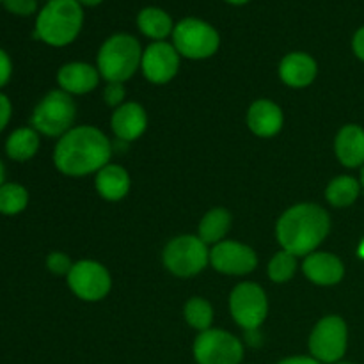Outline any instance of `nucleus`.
Wrapping results in <instances>:
<instances>
[{
    "label": "nucleus",
    "instance_id": "f257e3e1",
    "mask_svg": "<svg viewBox=\"0 0 364 364\" xmlns=\"http://www.w3.org/2000/svg\"><path fill=\"white\" fill-rule=\"evenodd\" d=\"M112 146L95 127L71 128L59 139L53 151L55 167L66 176H85L109 166Z\"/></svg>",
    "mask_w": 364,
    "mask_h": 364
},
{
    "label": "nucleus",
    "instance_id": "f03ea898",
    "mask_svg": "<svg viewBox=\"0 0 364 364\" xmlns=\"http://www.w3.org/2000/svg\"><path fill=\"white\" fill-rule=\"evenodd\" d=\"M331 228L329 215L318 205L302 203L291 206L277 220V240L283 251L308 256L322 244Z\"/></svg>",
    "mask_w": 364,
    "mask_h": 364
},
{
    "label": "nucleus",
    "instance_id": "7ed1b4c3",
    "mask_svg": "<svg viewBox=\"0 0 364 364\" xmlns=\"http://www.w3.org/2000/svg\"><path fill=\"white\" fill-rule=\"evenodd\" d=\"M84 25V9L77 0H48L36 18L34 36L50 46H66Z\"/></svg>",
    "mask_w": 364,
    "mask_h": 364
},
{
    "label": "nucleus",
    "instance_id": "20e7f679",
    "mask_svg": "<svg viewBox=\"0 0 364 364\" xmlns=\"http://www.w3.org/2000/svg\"><path fill=\"white\" fill-rule=\"evenodd\" d=\"M141 43L130 34H114L98 52V71L107 82H121L132 77L142 63Z\"/></svg>",
    "mask_w": 364,
    "mask_h": 364
},
{
    "label": "nucleus",
    "instance_id": "39448f33",
    "mask_svg": "<svg viewBox=\"0 0 364 364\" xmlns=\"http://www.w3.org/2000/svg\"><path fill=\"white\" fill-rule=\"evenodd\" d=\"M75 116H77V107L73 98L60 89V91H50L38 103L32 112L31 123L39 134L48 137H63L71 130Z\"/></svg>",
    "mask_w": 364,
    "mask_h": 364
},
{
    "label": "nucleus",
    "instance_id": "423d86ee",
    "mask_svg": "<svg viewBox=\"0 0 364 364\" xmlns=\"http://www.w3.org/2000/svg\"><path fill=\"white\" fill-rule=\"evenodd\" d=\"M174 48L187 59H206L219 50V32L199 18H183L174 25Z\"/></svg>",
    "mask_w": 364,
    "mask_h": 364
},
{
    "label": "nucleus",
    "instance_id": "0eeeda50",
    "mask_svg": "<svg viewBox=\"0 0 364 364\" xmlns=\"http://www.w3.org/2000/svg\"><path fill=\"white\" fill-rule=\"evenodd\" d=\"M210 262V252L205 242L192 235H183L167 244L164 263L169 272L180 277H191L201 272Z\"/></svg>",
    "mask_w": 364,
    "mask_h": 364
},
{
    "label": "nucleus",
    "instance_id": "6e6552de",
    "mask_svg": "<svg viewBox=\"0 0 364 364\" xmlns=\"http://www.w3.org/2000/svg\"><path fill=\"white\" fill-rule=\"evenodd\" d=\"M194 359L198 364H240L244 359V347L233 334L208 329L196 338Z\"/></svg>",
    "mask_w": 364,
    "mask_h": 364
},
{
    "label": "nucleus",
    "instance_id": "1a4fd4ad",
    "mask_svg": "<svg viewBox=\"0 0 364 364\" xmlns=\"http://www.w3.org/2000/svg\"><path fill=\"white\" fill-rule=\"evenodd\" d=\"M347 326L340 316H326L309 336V350L316 361L336 364L347 352Z\"/></svg>",
    "mask_w": 364,
    "mask_h": 364
},
{
    "label": "nucleus",
    "instance_id": "9d476101",
    "mask_svg": "<svg viewBox=\"0 0 364 364\" xmlns=\"http://www.w3.org/2000/svg\"><path fill=\"white\" fill-rule=\"evenodd\" d=\"M231 315L245 331H255L265 322L269 302L262 287L255 283H240L230 299Z\"/></svg>",
    "mask_w": 364,
    "mask_h": 364
},
{
    "label": "nucleus",
    "instance_id": "9b49d317",
    "mask_svg": "<svg viewBox=\"0 0 364 364\" xmlns=\"http://www.w3.org/2000/svg\"><path fill=\"white\" fill-rule=\"evenodd\" d=\"M68 284L82 301H100L110 291V274L103 265L96 262H78L68 274Z\"/></svg>",
    "mask_w": 364,
    "mask_h": 364
},
{
    "label": "nucleus",
    "instance_id": "f8f14e48",
    "mask_svg": "<svg viewBox=\"0 0 364 364\" xmlns=\"http://www.w3.org/2000/svg\"><path fill=\"white\" fill-rule=\"evenodd\" d=\"M210 262L217 272L228 276H244L258 265L256 252L238 242H219L210 252Z\"/></svg>",
    "mask_w": 364,
    "mask_h": 364
},
{
    "label": "nucleus",
    "instance_id": "ddd939ff",
    "mask_svg": "<svg viewBox=\"0 0 364 364\" xmlns=\"http://www.w3.org/2000/svg\"><path fill=\"white\" fill-rule=\"evenodd\" d=\"M142 71L144 77L153 84H166L180 68V53L166 41H155L142 53Z\"/></svg>",
    "mask_w": 364,
    "mask_h": 364
},
{
    "label": "nucleus",
    "instance_id": "4468645a",
    "mask_svg": "<svg viewBox=\"0 0 364 364\" xmlns=\"http://www.w3.org/2000/svg\"><path fill=\"white\" fill-rule=\"evenodd\" d=\"M306 277L320 287H333L343 279V263L331 252H311L302 265Z\"/></svg>",
    "mask_w": 364,
    "mask_h": 364
},
{
    "label": "nucleus",
    "instance_id": "2eb2a0df",
    "mask_svg": "<svg viewBox=\"0 0 364 364\" xmlns=\"http://www.w3.org/2000/svg\"><path fill=\"white\" fill-rule=\"evenodd\" d=\"M100 71L85 63L64 64L57 73L60 89L68 95H85L98 85Z\"/></svg>",
    "mask_w": 364,
    "mask_h": 364
},
{
    "label": "nucleus",
    "instance_id": "dca6fc26",
    "mask_svg": "<svg viewBox=\"0 0 364 364\" xmlns=\"http://www.w3.org/2000/svg\"><path fill=\"white\" fill-rule=\"evenodd\" d=\"M316 63L304 52H291L281 60L279 77L290 87H306L316 77Z\"/></svg>",
    "mask_w": 364,
    "mask_h": 364
},
{
    "label": "nucleus",
    "instance_id": "f3484780",
    "mask_svg": "<svg viewBox=\"0 0 364 364\" xmlns=\"http://www.w3.org/2000/svg\"><path fill=\"white\" fill-rule=\"evenodd\" d=\"M112 130L121 141H135L144 134L148 117L139 103H124L112 114Z\"/></svg>",
    "mask_w": 364,
    "mask_h": 364
},
{
    "label": "nucleus",
    "instance_id": "a211bd4d",
    "mask_svg": "<svg viewBox=\"0 0 364 364\" xmlns=\"http://www.w3.org/2000/svg\"><path fill=\"white\" fill-rule=\"evenodd\" d=\"M247 123L258 137H272L283 128V112L270 100H258L249 109Z\"/></svg>",
    "mask_w": 364,
    "mask_h": 364
},
{
    "label": "nucleus",
    "instance_id": "6ab92c4d",
    "mask_svg": "<svg viewBox=\"0 0 364 364\" xmlns=\"http://www.w3.org/2000/svg\"><path fill=\"white\" fill-rule=\"evenodd\" d=\"M336 155L347 167H358L364 164V130L358 124H347L336 137Z\"/></svg>",
    "mask_w": 364,
    "mask_h": 364
},
{
    "label": "nucleus",
    "instance_id": "aec40b11",
    "mask_svg": "<svg viewBox=\"0 0 364 364\" xmlns=\"http://www.w3.org/2000/svg\"><path fill=\"white\" fill-rule=\"evenodd\" d=\"M96 191L107 201H119L130 191V176L127 171L116 164H109L98 171Z\"/></svg>",
    "mask_w": 364,
    "mask_h": 364
},
{
    "label": "nucleus",
    "instance_id": "412c9836",
    "mask_svg": "<svg viewBox=\"0 0 364 364\" xmlns=\"http://www.w3.org/2000/svg\"><path fill=\"white\" fill-rule=\"evenodd\" d=\"M137 27L142 34L155 41H164L174 31L173 18L169 16V13L155 6L144 7L137 14Z\"/></svg>",
    "mask_w": 364,
    "mask_h": 364
},
{
    "label": "nucleus",
    "instance_id": "4be33fe9",
    "mask_svg": "<svg viewBox=\"0 0 364 364\" xmlns=\"http://www.w3.org/2000/svg\"><path fill=\"white\" fill-rule=\"evenodd\" d=\"M39 149V135L34 128H18L7 137L6 153L16 162L31 160Z\"/></svg>",
    "mask_w": 364,
    "mask_h": 364
},
{
    "label": "nucleus",
    "instance_id": "5701e85b",
    "mask_svg": "<svg viewBox=\"0 0 364 364\" xmlns=\"http://www.w3.org/2000/svg\"><path fill=\"white\" fill-rule=\"evenodd\" d=\"M231 228V215L224 208H213L199 224V238L205 244H219Z\"/></svg>",
    "mask_w": 364,
    "mask_h": 364
},
{
    "label": "nucleus",
    "instance_id": "b1692460",
    "mask_svg": "<svg viewBox=\"0 0 364 364\" xmlns=\"http://www.w3.org/2000/svg\"><path fill=\"white\" fill-rule=\"evenodd\" d=\"M358 196H359V183L358 180L352 176L334 178L326 191L327 201H329L333 206H338V208L350 206L352 203L358 199Z\"/></svg>",
    "mask_w": 364,
    "mask_h": 364
},
{
    "label": "nucleus",
    "instance_id": "393cba45",
    "mask_svg": "<svg viewBox=\"0 0 364 364\" xmlns=\"http://www.w3.org/2000/svg\"><path fill=\"white\" fill-rule=\"evenodd\" d=\"M28 205L27 188L20 183H4L0 187V213L2 215H18Z\"/></svg>",
    "mask_w": 364,
    "mask_h": 364
},
{
    "label": "nucleus",
    "instance_id": "a878e982",
    "mask_svg": "<svg viewBox=\"0 0 364 364\" xmlns=\"http://www.w3.org/2000/svg\"><path fill=\"white\" fill-rule=\"evenodd\" d=\"M185 320H187L191 327L205 333V331H208L210 326H212V304L201 297L191 299V301L187 302V306H185Z\"/></svg>",
    "mask_w": 364,
    "mask_h": 364
},
{
    "label": "nucleus",
    "instance_id": "bb28decb",
    "mask_svg": "<svg viewBox=\"0 0 364 364\" xmlns=\"http://www.w3.org/2000/svg\"><path fill=\"white\" fill-rule=\"evenodd\" d=\"M297 269V256L288 251L277 252L269 265V277L274 283H287Z\"/></svg>",
    "mask_w": 364,
    "mask_h": 364
},
{
    "label": "nucleus",
    "instance_id": "cd10ccee",
    "mask_svg": "<svg viewBox=\"0 0 364 364\" xmlns=\"http://www.w3.org/2000/svg\"><path fill=\"white\" fill-rule=\"evenodd\" d=\"M6 11L16 16H31L38 11V0H2Z\"/></svg>",
    "mask_w": 364,
    "mask_h": 364
},
{
    "label": "nucleus",
    "instance_id": "c85d7f7f",
    "mask_svg": "<svg viewBox=\"0 0 364 364\" xmlns=\"http://www.w3.org/2000/svg\"><path fill=\"white\" fill-rule=\"evenodd\" d=\"M46 267H48L50 272L57 274V276H63V274H70L73 263H71V259L64 252H52L46 258Z\"/></svg>",
    "mask_w": 364,
    "mask_h": 364
},
{
    "label": "nucleus",
    "instance_id": "c756f323",
    "mask_svg": "<svg viewBox=\"0 0 364 364\" xmlns=\"http://www.w3.org/2000/svg\"><path fill=\"white\" fill-rule=\"evenodd\" d=\"M124 92L127 91H124V85L121 84V82H109V85L105 87V92H103L107 105L110 107L119 105L124 98Z\"/></svg>",
    "mask_w": 364,
    "mask_h": 364
},
{
    "label": "nucleus",
    "instance_id": "7c9ffc66",
    "mask_svg": "<svg viewBox=\"0 0 364 364\" xmlns=\"http://www.w3.org/2000/svg\"><path fill=\"white\" fill-rule=\"evenodd\" d=\"M11 73H13V63H11V57L0 48V87L9 82Z\"/></svg>",
    "mask_w": 364,
    "mask_h": 364
},
{
    "label": "nucleus",
    "instance_id": "2f4dec72",
    "mask_svg": "<svg viewBox=\"0 0 364 364\" xmlns=\"http://www.w3.org/2000/svg\"><path fill=\"white\" fill-rule=\"evenodd\" d=\"M11 112H13V107H11L9 98L6 95L0 92V132L7 127L11 119Z\"/></svg>",
    "mask_w": 364,
    "mask_h": 364
},
{
    "label": "nucleus",
    "instance_id": "473e14b6",
    "mask_svg": "<svg viewBox=\"0 0 364 364\" xmlns=\"http://www.w3.org/2000/svg\"><path fill=\"white\" fill-rule=\"evenodd\" d=\"M352 48H354L355 55H358L361 60H364V27L359 28V31L354 34V39H352Z\"/></svg>",
    "mask_w": 364,
    "mask_h": 364
},
{
    "label": "nucleus",
    "instance_id": "72a5a7b5",
    "mask_svg": "<svg viewBox=\"0 0 364 364\" xmlns=\"http://www.w3.org/2000/svg\"><path fill=\"white\" fill-rule=\"evenodd\" d=\"M277 364H322V363L316 361L315 358H306V355H297V358L283 359V361L277 363Z\"/></svg>",
    "mask_w": 364,
    "mask_h": 364
},
{
    "label": "nucleus",
    "instance_id": "f704fd0d",
    "mask_svg": "<svg viewBox=\"0 0 364 364\" xmlns=\"http://www.w3.org/2000/svg\"><path fill=\"white\" fill-rule=\"evenodd\" d=\"M78 4H80L82 7L84 6H87V7H96V6H100V4L103 2V0H77Z\"/></svg>",
    "mask_w": 364,
    "mask_h": 364
},
{
    "label": "nucleus",
    "instance_id": "c9c22d12",
    "mask_svg": "<svg viewBox=\"0 0 364 364\" xmlns=\"http://www.w3.org/2000/svg\"><path fill=\"white\" fill-rule=\"evenodd\" d=\"M6 183V167H4V162L0 160V187Z\"/></svg>",
    "mask_w": 364,
    "mask_h": 364
},
{
    "label": "nucleus",
    "instance_id": "e433bc0d",
    "mask_svg": "<svg viewBox=\"0 0 364 364\" xmlns=\"http://www.w3.org/2000/svg\"><path fill=\"white\" fill-rule=\"evenodd\" d=\"M224 2L231 4V6H244V4H247L249 0H224Z\"/></svg>",
    "mask_w": 364,
    "mask_h": 364
},
{
    "label": "nucleus",
    "instance_id": "4c0bfd02",
    "mask_svg": "<svg viewBox=\"0 0 364 364\" xmlns=\"http://www.w3.org/2000/svg\"><path fill=\"white\" fill-rule=\"evenodd\" d=\"M361 183H363V187H364V167H363V173H361Z\"/></svg>",
    "mask_w": 364,
    "mask_h": 364
},
{
    "label": "nucleus",
    "instance_id": "58836bf2",
    "mask_svg": "<svg viewBox=\"0 0 364 364\" xmlns=\"http://www.w3.org/2000/svg\"><path fill=\"white\" fill-rule=\"evenodd\" d=\"M336 364H352V363H336Z\"/></svg>",
    "mask_w": 364,
    "mask_h": 364
},
{
    "label": "nucleus",
    "instance_id": "ea45409f",
    "mask_svg": "<svg viewBox=\"0 0 364 364\" xmlns=\"http://www.w3.org/2000/svg\"><path fill=\"white\" fill-rule=\"evenodd\" d=\"M0 4H2V0H0Z\"/></svg>",
    "mask_w": 364,
    "mask_h": 364
}]
</instances>
